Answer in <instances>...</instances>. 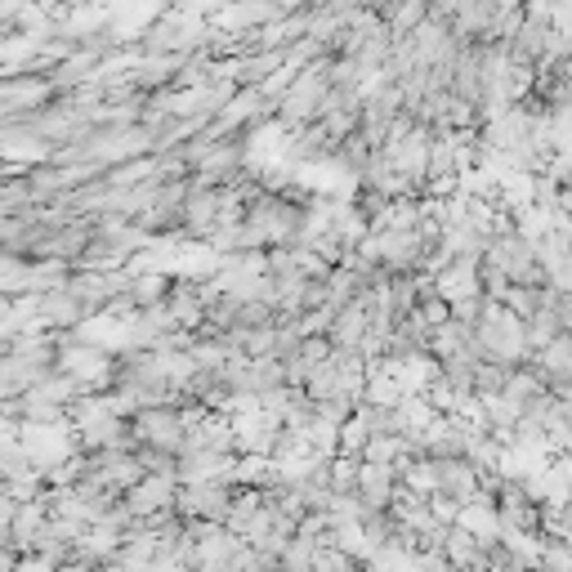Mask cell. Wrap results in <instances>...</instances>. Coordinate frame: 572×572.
<instances>
[{
  "instance_id": "5",
  "label": "cell",
  "mask_w": 572,
  "mask_h": 572,
  "mask_svg": "<svg viewBox=\"0 0 572 572\" xmlns=\"http://www.w3.org/2000/svg\"><path fill=\"white\" fill-rule=\"evenodd\" d=\"M430 461H434V492L461 501V505L483 492V474L466 461V456H430Z\"/></svg>"
},
{
  "instance_id": "11",
  "label": "cell",
  "mask_w": 572,
  "mask_h": 572,
  "mask_svg": "<svg viewBox=\"0 0 572 572\" xmlns=\"http://www.w3.org/2000/svg\"><path fill=\"white\" fill-rule=\"evenodd\" d=\"M533 367L550 380V389H554V385H568V380H572V331L554 335L546 350H537V354H533Z\"/></svg>"
},
{
  "instance_id": "4",
  "label": "cell",
  "mask_w": 572,
  "mask_h": 572,
  "mask_svg": "<svg viewBox=\"0 0 572 572\" xmlns=\"http://www.w3.org/2000/svg\"><path fill=\"white\" fill-rule=\"evenodd\" d=\"M233 479H210V483H180L175 510L184 519H206V524H224L228 505H233Z\"/></svg>"
},
{
  "instance_id": "6",
  "label": "cell",
  "mask_w": 572,
  "mask_h": 572,
  "mask_svg": "<svg viewBox=\"0 0 572 572\" xmlns=\"http://www.w3.org/2000/svg\"><path fill=\"white\" fill-rule=\"evenodd\" d=\"M175 496H180V479L175 474H144L122 501H126V510L135 514V519H152L157 510L175 505Z\"/></svg>"
},
{
  "instance_id": "8",
  "label": "cell",
  "mask_w": 572,
  "mask_h": 572,
  "mask_svg": "<svg viewBox=\"0 0 572 572\" xmlns=\"http://www.w3.org/2000/svg\"><path fill=\"white\" fill-rule=\"evenodd\" d=\"M443 554H447V563L456 568V572H488L492 568V550L474 537V533H466V528H447V537H443V546H438Z\"/></svg>"
},
{
  "instance_id": "3",
  "label": "cell",
  "mask_w": 572,
  "mask_h": 572,
  "mask_svg": "<svg viewBox=\"0 0 572 572\" xmlns=\"http://www.w3.org/2000/svg\"><path fill=\"white\" fill-rule=\"evenodd\" d=\"M130 430H135L139 447H152V451H165V456H180L188 447V421H184V408H175V403L139 408L130 416Z\"/></svg>"
},
{
  "instance_id": "2",
  "label": "cell",
  "mask_w": 572,
  "mask_h": 572,
  "mask_svg": "<svg viewBox=\"0 0 572 572\" xmlns=\"http://www.w3.org/2000/svg\"><path fill=\"white\" fill-rule=\"evenodd\" d=\"M327 90H331V72L327 64H309L291 85H286V94L273 103V112L282 117V126H313L322 117V103H327Z\"/></svg>"
},
{
  "instance_id": "7",
  "label": "cell",
  "mask_w": 572,
  "mask_h": 572,
  "mask_svg": "<svg viewBox=\"0 0 572 572\" xmlns=\"http://www.w3.org/2000/svg\"><path fill=\"white\" fill-rule=\"evenodd\" d=\"M434 291L456 305V300H470V296H483V264L479 260H451L434 273Z\"/></svg>"
},
{
  "instance_id": "10",
  "label": "cell",
  "mask_w": 572,
  "mask_h": 572,
  "mask_svg": "<svg viewBox=\"0 0 572 572\" xmlns=\"http://www.w3.org/2000/svg\"><path fill=\"white\" fill-rule=\"evenodd\" d=\"M90 313V305H81L68 286H59V291H45L41 296V327H59V331H68V327H77L81 318Z\"/></svg>"
},
{
  "instance_id": "13",
  "label": "cell",
  "mask_w": 572,
  "mask_h": 572,
  "mask_svg": "<svg viewBox=\"0 0 572 572\" xmlns=\"http://www.w3.org/2000/svg\"><path fill=\"white\" fill-rule=\"evenodd\" d=\"M94 572H130V568L117 563V559H103V563H94Z\"/></svg>"
},
{
  "instance_id": "1",
  "label": "cell",
  "mask_w": 572,
  "mask_h": 572,
  "mask_svg": "<svg viewBox=\"0 0 572 572\" xmlns=\"http://www.w3.org/2000/svg\"><path fill=\"white\" fill-rule=\"evenodd\" d=\"M474 335H479V345H483V358H496V363H510V367L533 363L528 322L514 313L505 300H492V296H488L483 318L474 322Z\"/></svg>"
},
{
  "instance_id": "12",
  "label": "cell",
  "mask_w": 572,
  "mask_h": 572,
  "mask_svg": "<svg viewBox=\"0 0 572 572\" xmlns=\"http://www.w3.org/2000/svg\"><path fill=\"white\" fill-rule=\"evenodd\" d=\"M165 291H170V282H165L157 268H148V273H130V286H126V296L135 300V309H152V305H161Z\"/></svg>"
},
{
  "instance_id": "9",
  "label": "cell",
  "mask_w": 572,
  "mask_h": 572,
  "mask_svg": "<svg viewBox=\"0 0 572 572\" xmlns=\"http://www.w3.org/2000/svg\"><path fill=\"white\" fill-rule=\"evenodd\" d=\"M358 492L371 510H389L393 496L403 492V479H398L393 466H380V461H358Z\"/></svg>"
}]
</instances>
